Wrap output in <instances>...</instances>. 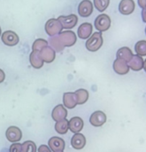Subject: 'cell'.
<instances>
[{
	"mask_svg": "<svg viewBox=\"0 0 146 152\" xmlns=\"http://www.w3.org/2000/svg\"><path fill=\"white\" fill-rule=\"evenodd\" d=\"M94 25L99 32L106 31L111 27V19L107 14H100L96 18Z\"/></svg>",
	"mask_w": 146,
	"mask_h": 152,
	"instance_id": "277c9868",
	"label": "cell"
},
{
	"mask_svg": "<svg viewBox=\"0 0 146 152\" xmlns=\"http://www.w3.org/2000/svg\"><path fill=\"white\" fill-rule=\"evenodd\" d=\"M145 34H146V28H145Z\"/></svg>",
	"mask_w": 146,
	"mask_h": 152,
	"instance_id": "d590c367",
	"label": "cell"
},
{
	"mask_svg": "<svg viewBox=\"0 0 146 152\" xmlns=\"http://www.w3.org/2000/svg\"><path fill=\"white\" fill-rule=\"evenodd\" d=\"M55 130L59 134H66L67 131L69 130L68 129V121H67V119L65 118L63 120H60V121L56 122Z\"/></svg>",
	"mask_w": 146,
	"mask_h": 152,
	"instance_id": "603a6c76",
	"label": "cell"
},
{
	"mask_svg": "<svg viewBox=\"0 0 146 152\" xmlns=\"http://www.w3.org/2000/svg\"><path fill=\"white\" fill-rule=\"evenodd\" d=\"M135 50L137 55L139 56H146V41L140 40L135 45Z\"/></svg>",
	"mask_w": 146,
	"mask_h": 152,
	"instance_id": "cb8c5ba5",
	"label": "cell"
},
{
	"mask_svg": "<svg viewBox=\"0 0 146 152\" xmlns=\"http://www.w3.org/2000/svg\"><path fill=\"white\" fill-rule=\"evenodd\" d=\"M4 78H5V74H4V72L0 69V84H1L2 82H4Z\"/></svg>",
	"mask_w": 146,
	"mask_h": 152,
	"instance_id": "f546056e",
	"label": "cell"
},
{
	"mask_svg": "<svg viewBox=\"0 0 146 152\" xmlns=\"http://www.w3.org/2000/svg\"><path fill=\"white\" fill-rule=\"evenodd\" d=\"M133 55H134V54H133L132 51H131L129 47H126V46L120 48V49L118 50L117 53H116L117 58L122 59V60L126 61L127 62L129 61L132 59Z\"/></svg>",
	"mask_w": 146,
	"mask_h": 152,
	"instance_id": "44dd1931",
	"label": "cell"
},
{
	"mask_svg": "<svg viewBox=\"0 0 146 152\" xmlns=\"http://www.w3.org/2000/svg\"><path fill=\"white\" fill-rule=\"evenodd\" d=\"M129 67L134 71H140L144 69V60L139 55H133L132 59L129 61Z\"/></svg>",
	"mask_w": 146,
	"mask_h": 152,
	"instance_id": "ffe728a7",
	"label": "cell"
},
{
	"mask_svg": "<svg viewBox=\"0 0 146 152\" xmlns=\"http://www.w3.org/2000/svg\"><path fill=\"white\" fill-rule=\"evenodd\" d=\"M92 30H93L92 25L90 22H84L81 24L78 28L77 30L78 37H80L81 39H87L91 36Z\"/></svg>",
	"mask_w": 146,
	"mask_h": 152,
	"instance_id": "4fadbf2b",
	"label": "cell"
},
{
	"mask_svg": "<svg viewBox=\"0 0 146 152\" xmlns=\"http://www.w3.org/2000/svg\"><path fill=\"white\" fill-rule=\"evenodd\" d=\"M21 152H36L35 143L32 141L24 142L21 144Z\"/></svg>",
	"mask_w": 146,
	"mask_h": 152,
	"instance_id": "d4e9b609",
	"label": "cell"
},
{
	"mask_svg": "<svg viewBox=\"0 0 146 152\" xmlns=\"http://www.w3.org/2000/svg\"><path fill=\"white\" fill-rule=\"evenodd\" d=\"M106 122V115L100 110L93 112L90 118V123L96 127L102 126Z\"/></svg>",
	"mask_w": 146,
	"mask_h": 152,
	"instance_id": "ba28073f",
	"label": "cell"
},
{
	"mask_svg": "<svg viewBox=\"0 0 146 152\" xmlns=\"http://www.w3.org/2000/svg\"><path fill=\"white\" fill-rule=\"evenodd\" d=\"M58 20L60 21L63 28H66V29L73 28L74 27H75V25L78 22V17L76 14H70L67 16H59Z\"/></svg>",
	"mask_w": 146,
	"mask_h": 152,
	"instance_id": "8992f818",
	"label": "cell"
},
{
	"mask_svg": "<svg viewBox=\"0 0 146 152\" xmlns=\"http://www.w3.org/2000/svg\"><path fill=\"white\" fill-rule=\"evenodd\" d=\"M64 106L67 109H74L77 105L76 97L74 93H65L63 95Z\"/></svg>",
	"mask_w": 146,
	"mask_h": 152,
	"instance_id": "d6986e66",
	"label": "cell"
},
{
	"mask_svg": "<svg viewBox=\"0 0 146 152\" xmlns=\"http://www.w3.org/2000/svg\"><path fill=\"white\" fill-rule=\"evenodd\" d=\"M142 19H143V20H144V22H146V7L145 8H143V10H142Z\"/></svg>",
	"mask_w": 146,
	"mask_h": 152,
	"instance_id": "1f68e13d",
	"label": "cell"
},
{
	"mask_svg": "<svg viewBox=\"0 0 146 152\" xmlns=\"http://www.w3.org/2000/svg\"><path fill=\"white\" fill-rule=\"evenodd\" d=\"M5 136L7 140L11 142H18L22 138V132L17 126H10L5 132Z\"/></svg>",
	"mask_w": 146,
	"mask_h": 152,
	"instance_id": "52a82bcc",
	"label": "cell"
},
{
	"mask_svg": "<svg viewBox=\"0 0 146 152\" xmlns=\"http://www.w3.org/2000/svg\"><path fill=\"white\" fill-rule=\"evenodd\" d=\"M38 152H51V150L49 148V146L41 145L38 149Z\"/></svg>",
	"mask_w": 146,
	"mask_h": 152,
	"instance_id": "f1b7e54d",
	"label": "cell"
},
{
	"mask_svg": "<svg viewBox=\"0 0 146 152\" xmlns=\"http://www.w3.org/2000/svg\"><path fill=\"white\" fill-rule=\"evenodd\" d=\"M40 56L42 58V60L43 61V62L46 63H51L55 60L56 57V52L52 47L50 46H45L44 48H43L40 52Z\"/></svg>",
	"mask_w": 146,
	"mask_h": 152,
	"instance_id": "8fae6325",
	"label": "cell"
},
{
	"mask_svg": "<svg viewBox=\"0 0 146 152\" xmlns=\"http://www.w3.org/2000/svg\"><path fill=\"white\" fill-rule=\"evenodd\" d=\"M83 120L79 118V117H74L72 118L69 121H68V129L74 133V134H77L80 133L82 128H83Z\"/></svg>",
	"mask_w": 146,
	"mask_h": 152,
	"instance_id": "5bb4252c",
	"label": "cell"
},
{
	"mask_svg": "<svg viewBox=\"0 0 146 152\" xmlns=\"http://www.w3.org/2000/svg\"><path fill=\"white\" fill-rule=\"evenodd\" d=\"M74 94H75L77 104L79 105L84 104L89 99V93L85 89H78L77 91L74 92Z\"/></svg>",
	"mask_w": 146,
	"mask_h": 152,
	"instance_id": "7402d4cb",
	"label": "cell"
},
{
	"mask_svg": "<svg viewBox=\"0 0 146 152\" xmlns=\"http://www.w3.org/2000/svg\"><path fill=\"white\" fill-rule=\"evenodd\" d=\"M110 0H94V5L99 12H104L109 5Z\"/></svg>",
	"mask_w": 146,
	"mask_h": 152,
	"instance_id": "4316f807",
	"label": "cell"
},
{
	"mask_svg": "<svg viewBox=\"0 0 146 152\" xmlns=\"http://www.w3.org/2000/svg\"><path fill=\"white\" fill-rule=\"evenodd\" d=\"M9 152H21V144L20 143H13L11 145Z\"/></svg>",
	"mask_w": 146,
	"mask_h": 152,
	"instance_id": "83f0119b",
	"label": "cell"
},
{
	"mask_svg": "<svg viewBox=\"0 0 146 152\" xmlns=\"http://www.w3.org/2000/svg\"><path fill=\"white\" fill-rule=\"evenodd\" d=\"M66 116H67V110L62 104L56 106L51 112V118L56 122L65 119Z\"/></svg>",
	"mask_w": 146,
	"mask_h": 152,
	"instance_id": "9a60e30c",
	"label": "cell"
},
{
	"mask_svg": "<svg viewBox=\"0 0 146 152\" xmlns=\"http://www.w3.org/2000/svg\"><path fill=\"white\" fill-rule=\"evenodd\" d=\"M49 148L51 150V151H63L65 149V142L63 139L59 137H52L48 142Z\"/></svg>",
	"mask_w": 146,
	"mask_h": 152,
	"instance_id": "2e32d148",
	"label": "cell"
},
{
	"mask_svg": "<svg viewBox=\"0 0 146 152\" xmlns=\"http://www.w3.org/2000/svg\"><path fill=\"white\" fill-rule=\"evenodd\" d=\"M59 42L62 44L64 47H70L73 46L77 40V37L75 36L74 32L72 30H66L64 32H60L57 35Z\"/></svg>",
	"mask_w": 146,
	"mask_h": 152,
	"instance_id": "7a4b0ae2",
	"label": "cell"
},
{
	"mask_svg": "<svg viewBox=\"0 0 146 152\" xmlns=\"http://www.w3.org/2000/svg\"><path fill=\"white\" fill-rule=\"evenodd\" d=\"M93 12V4L90 0H82L78 5V13L82 17H89Z\"/></svg>",
	"mask_w": 146,
	"mask_h": 152,
	"instance_id": "9c48e42d",
	"label": "cell"
},
{
	"mask_svg": "<svg viewBox=\"0 0 146 152\" xmlns=\"http://www.w3.org/2000/svg\"><path fill=\"white\" fill-rule=\"evenodd\" d=\"M138 4L142 9L145 8L146 7V0H138Z\"/></svg>",
	"mask_w": 146,
	"mask_h": 152,
	"instance_id": "4dcf8cb0",
	"label": "cell"
},
{
	"mask_svg": "<svg viewBox=\"0 0 146 152\" xmlns=\"http://www.w3.org/2000/svg\"><path fill=\"white\" fill-rule=\"evenodd\" d=\"M144 69H145V70L146 72V60L144 61Z\"/></svg>",
	"mask_w": 146,
	"mask_h": 152,
	"instance_id": "d6a6232c",
	"label": "cell"
},
{
	"mask_svg": "<svg viewBox=\"0 0 146 152\" xmlns=\"http://www.w3.org/2000/svg\"><path fill=\"white\" fill-rule=\"evenodd\" d=\"M47 45H48V41H46L45 39H43V38H38L34 42V44L32 45V49H33V51L40 52L43 48H44Z\"/></svg>",
	"mask_w": 146,
	"mask_h": 152,
	"instance_id": "484cf974",
	"label": "cell"
},
{
	"mask_svg": "<svg viewBox=\"0 0 146 152\" xmlns=\"http://www.w3.org/2000/svg\"><path fill=\"white\" fill-rule=\"evenodd\" d=\"M103 45V37L101 32L93 33L86 42V48L90 52H97Z\"/></svg>",
	"mask_w": 146,
	"mask_h": 152,
	"instance_id": "6da1fadb",
	"label": "cell"
},
{
	"mask_svg": "<svg viewBox=\"0 0 146 152\" xmlns=\"http://www.w3.org/2000/svg\"><path fill=\"white\" fill-rule=\"evenodd\" d=\"M113 70L119 75H126L129 71V67L128 62L126 61H124L122 59H119V58H117L113 61Z\"/></svg>",
	"mask_w": 146,
	"mask_h": 152,
	"instance_id": "30bf717a",
	"label": "cell"
},
{
	"mask_svg": "<svg viewBox=\"0 0 146 152\" xmlns=\"http://www.w3.org/2000/svg\"><path fill=\"white\" fill-rule=\"evenodd\" d=\"M1 39H2V42L8 46H14L20 41L19 36L14 31H12V30L4 31L1 35Z\"/></svg>",
	"mask_w": 146,
	"mask_h": 152,
	"instance_id": "5b68a950",
	"label": "cell"
},
{
	"mask_svg": "<svg viewBox=\"0 0 146 152\" xmlns=\"http://www.w3.org/2000/svg\"><path fill=\"white\" fill-rule=\"evenodd\" d=\"M29 61L31 66L36 69H41L43 66V61L42 60L40 53L37 51H32V53L29 55Z\"/></svg>",
	"mask_w": 146,
	"mask_h": 152,
	"instance_id": "ac0fdd59",
	"label": "cell"
},
{
	"mask_svg": "<svg viewBox=\"0 0 146 152\" xmlns=\"http://www.w3.org/2000/svg\"><path fill=\"white\" fill-rule=\"evenodd\" d=\"M134 0H121L119 4V11L121 14L129 15L135 10Z\"/></svg>",
	"mask_w": 146,
	"mask_h": 152,
	"instance_id": "7c38bea8",
	"label": "cell"
},
{
	"mask_svg": "<svg viewBox=\"0 0 146 152\" xmlns=\"http://www.w3.org/2000/svg\"><path fill=\"white\" fill-rule=\"evenodd\" d=\"M44 28H45L46 33L51 37H53L55 35L59 34L63 29V27H62L60 21L58 19H50V20H48L46 21V23H45Z\"/></svg>",
	"mask_w": 146,
	"mask_h": 152,
	"instance_id": "3957f363",
	"label": "cell"
},
{
	"mask_svg": "<svg viewBox=\"0 0 146 152\" xmlns=\"http://www.w3.org/2000/svg\"><path fill=\"white\" fill-rule=\"evenodd\" d=\"M71 145L75 150H82L86 145V138L83 134L77 133L71 139Z\"/></svg>",
	"mask_w": 146,
	"mask_h": 152,
	"instance_id": "e0dca14e",
	"label": "cell"
},
{
	"mask_svg": "<svg viewBox=\"0 0 146 152\" xmlns=\"http://www.w3.org/2000/svg\"><path fill=\"white\" fill-rule=\"evenodd\" d=\"M0 36H1V28H0Z\"/></svg>",
	"mask_w": 146,
	"mask_h": 152,
	"instance_id": "836d02e7",
	"label": "cell"
},
{
	"mask_svg": "<svg viewBox=\"0 0 146 152\" xmlns=\"http://www.w3.org/2000/svg\"><path fill=\"white\" fill-rule=\"evenodd\" d=\"M57 152H63V151H57Z\"/></svg>",
	"mask_w": 146,
	"mask_h": 152,
	"instance_id": "e575fe53",
	"label": "cell"
}]
</instances>
